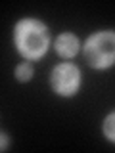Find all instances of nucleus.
Segmentation results:
<instances>
[{
	"label": "nucleus",
	"mask_w": 115,
	"mask_h": 153,
	"mask_svg": "<svg viewBox=\"0 0 115 153\" xmlns=\"http://www.w3.org/2000/svg\"><path fill=\"white\" fill-rule=\"evenodd\" d=\"M17 46L27 57H38L48 46V35L37 21H23L17 27Z\"/></svg>",
	"instance_id": "1"
},
{
	"label": "nucleus",
	"mask_w": 115,
	"mask_h": 153,
	"mask_svg": "<svg viewBox=\"0 0 115 153\" xmlns=\"http://www.w3.org/2000/svg\"><path fill=\"white\" fill-rule=\"evenodd\" d=\"M86 57L94 67H105L115 59V35L100 33L86 44Z\"/></svg>",
	"instance_id": "2"
},
{
	"label": "nucleus",
	"mask_w": 115,
	"mask_h": 153,
	"mask_svg": "<svg viewBox=\"0 0 115 153\" xmlns=\"http://www.w3.org/2000/svg\"><path fill=\"white\" fill-rule=\"evenodd\" d=\"M52 84L60 94H73L79 86V71L73 65H60L52 73Z\"/></svg>",
	"instance_id": "3"
},
{
	"label": "nucleus",
	"mask_w": 115,
	"mask_h": 153,
	"mask_svg": "<svg viewBox=\"0 0 115 153\" xmlns=\"http://www.w3.org/2000/svg\"><path fill=\"white\" fill-rule=\"evenodd\" d=\"M77 48H79V42H77V38L73 35H61L58 38V52L61 56H65V57L75 56Z\"/></svg>",
	"instance_id": "4"
},
{
	"label": "nucleus",
	"mask_w": 115,
	"mask_h": 153,
	"mask_svg": "<svg viewBox=\"0 0 115 153\" xmlns=\"http://www.w3.org/2000/svg\"><path fill=\"white\" fill-rule=\"evenodd\" d=\"M105 134H108V138H111V140H115V115H111V117L105 121V126H104Z\"/></svg>",
	"instance_id": "5"
},
{
	"label": "nucleus",
	"mask_w": 115,
	"mask_h": 153,
	"mask_svg": "<svg viewBox=\"0 0 115 153\" xmlns=\"http://www.w3.org/2000/svg\"><path fill=\"white\" fill-rule=\"evenodd\" d=\"M31 75H33L31 65H19V67H17V79H19V80L31 79Z\"/></svg>",
	"instance_id": "6"
}]
</instances>
